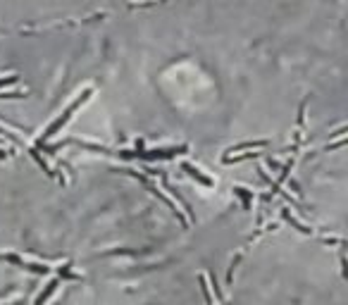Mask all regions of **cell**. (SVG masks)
<instances>
[{
  "mask_svg": "<svg viewBox=\"0 0 348 305\" xmlns=\"http://www.w3.org/2000/svg\"><path fill=\"white\" fill-rule=\"evenodd\" d=\"M91 96H93V88H84V91H81V93H79V96H76V98L72 100V103H69V105L65 108V112H62L60 117H55V120L50 122L48 127H45V131L41 134V139H36V141H38V143H43V146H45V143L50 141V139H53L55 134H60V129H62V127L67 124V122L72 120V115H74L76 110L81 108L84 103H88V98H91Z\"/></svg>",
  "mask_w": 348,
  "mask_h": 305,
  "instance_id": "6da1fadb",
  "label": "cell"
},
{
  "mask_svg": "<svg viewBox=\"0 0 348 305\" xmlns=\"http://www.w3.org/2000/svg\"><path fill=\"white\" fill-rule=\"evenodd\" d=\"M181 172H186V174L191 176V179H196L200 186H205V188H212L215 186V181L210 179V176L200 169V167H196V164H191V162H181Z\"/></svg>",
  "mask_w": 348,
  "mask_h": 305,
  "instance_id": "7a4b0ae2",
  "label": "cell"
},
{
  "mask_svg": "<svg viewBox=\"0 0 348 305\" xmlns=\"http://www.w3.org/2000/svg\"><path fill=\"white\" fill-rule=\"evenodd\" d=\"M160 176H163V186H165V191H167V193L172 196V203L176 200V203L181 205V210H184V217L188 219V222H191V219H193V210H191V205H188V203H186L184 198H181L179 193H176V188H174V186L170 184V181H167V176H165V174H160Z\"/></svg>",
  "mask_w": 348,
  "mask_h": 305,
  "instance_id": "3957f363",
  "label": "cell"
},
{
  "mask_svg": "<svg viewBox=\"0 0 348 305\" xmlns=\"http://www.w3.org/2000/svg\"><path fill=\"white\" fill-rule=\"evenodd\" d=\"M282 219H284V222H289V224H291L296 231H301V234H305V236H310V234H313V229L308 227V224H303V222L296 217L289 207H282Z\"/></svg>",
  "mask_w": 348,
  "mask_h": 305,
  "instance_id": "277c9868",
  "label": "cell"
},
{
  "mask_svg": "<svg viewBox=\"0 0 348 305\" xmlns=\"http://www.w3.org/2000/svg\"><path fill=\"white\" fill-rule=\"evenodd\" d=\"M57 289H60V279H57V277H53L50 282L45 284V289H43V291H41V294L36 296L33 305H45V303H48V301H50V298L55 296V291H57Z\"/></svg>",
  "mask_w": 348,
  "mask_h": 305,
  "instance_id": "5b68a950",
  "label": "cell"
},
{
  "mask_svg": "<svg viewBox=\"0 0 348 305\" xmlns=\"http://www.w3.org/2000/svg\"><path fill=\"white\" fill-rule=\"evenodd\" d=\"M231 191H234V196H236V198L241 200V207H243V210H250V207H253L255 193H253L250 188H246V186H234Z\"/></svg>",
  "mask_w": 348,
  "mask_h": 305,
  "instance_id": "8992f818",
  "label": "cell"
},
{
  "mask_svg": "<svg viewBox=\"0 0 348 305\" xmlns=\"http://www.w3.org/2000/svg\"><path fill=\"white\" fill-rule=\"evenodd\" d=\"M270 141L262 139V141H246V143H239V146H231L227 148V152H241V151H255V148H267Z\"/></svg>",
  "mask_w": 348,
  "mask_h": 305,
  "instance_id": "52a82bcc",
  "label": "cell"
},
{
  "mask_svg": "<svg viewBox=\"0 0 348 305\" xmlns=\"http://www.w3.org/2000/svg\"><path fill=\"white\" fill-rule=\"evenodd\" d=\"M26 151H29V155H31L33 160H36V164H38V167L43 169L45 174H48V176H55V169L50 167V164H48V160H45V157L41 155V152L36 151V148H26Z\"/></svg>",
  "mask_w": 348,
  "mask_h": 305,
  "instance_id": "ba28073f",
  "label": "cell"
},
{
  "mask_svg": "<svg viewBox=\"0 0 348 305\" xmlns=\"http://www.w3.org/2000/svg\"><path fill=\"white\" fill-rule=\"evenodd\" d=\"M205 279L210 282L207 286H210V289L215 291V298L219 301V305H224V303H227V301H224V294H222V289H219V284H217V277H215V274H205Z\"/></svg>",
  "mask_w": 348,
  "mask_h": 305,
  "instance_id": "9c48e42d",
  "label": "cell"
},
{
  "mask_svg": "<svg viewBox=\"0 0 348 305\" xmlns=\"http://www.w3.org/2000/svg\"><path fill=\"white\" fill-rule=\"evenodd\" d=\"M198 284H200V291H203V296H205V303L207 305H215V301H212V291H210V286H207L205 272L198 274Z\"/></svg>",
  "mask_w": 348,
  "mask_h": 305,
  "instance_id": "30bf717a",
  "label": "cell"
},
{
  "mask_svg": "<svg viewBox=\"0 0 348 305\" xmlns=\"http://www.w3.org/2000/svg\"><path fill=\"white\" fill-rule=\"evenodd\" d=\"M250 157H258V152H243V155H224L222 162L224 164H234V162H243V160H250Z\"/></svg>",
  "mask_w": 348,
  "mask_h": 305,
  "instance_id": "8fae6325",
  "label": "cell"
},
{
  "mask_svg": "<svg viewBox=\"0 0 348 305\" xmlns=\"http://www.w3.org/2000/svg\"><path fill=\"white\" fill-rule=\"evenodd\" d=\"M24 270H26V272H33V274H50V267H48V265H38V262H26Z\"/></svg>",
  "mask_w": 348,
  "mask_h": 305,
  "instance_id": "7c38bea8",
  "label": "cell"
},
{
  "mask_svg": "<svg viewBox=\"0 0 348 305\" xmlns=\"http://www.w3.org/2000/svg\"><path fill=\"white\" fill-rule=\"evenodd\" d=\"M0 260L12 262V265H17V267H22V270H24V265H26V260H24V258H19L17 253H2V255H0Z\"/></svg>",
  "mask_w": 348,
  "mask_h": 305,
  "instance_id": "4fadbf2b",
  "label": "cell"
},
{
  "mask_svg": "<svg viewBox=\"0 0 348 305\" xmlns=\"http://www.w3.org/2000/svg\"><path fill=\"white\" fill-rule=\"evenodd\" d=\"M69 267H72V265H62V270L57 272V279H60V282H62V279H72V282H74V279H79V277H76V274L72 272Z\"/></svg>",
  "mask_w": 348,
  "mask_h": 305,
  "instance_id": "5bb4252c",
  "label": "cell"
},
{
  "mask_svg": "<svg viewBox=\"0 0 348 305\" xmlns=\"http://www.w3.org/2000/svg\"><path fill=\"white\" fill-rule=\"evenodd\" d=\"M0 98H2V100H5V98H7V100H12V98H24V93H22V91H0Z\"/></svg>",
  "mask_w": 348,
  "mask_h": 305,
  "instance_id": "9a60e30c",
  "label": "cell"
},
{
  "mask_svg": "<svg viewBox=\"0 0 348 305\" xmlns=\"http://www.w3.org/2000/svg\"><path fill=\"white\" fill-rule=\"evenodd\" d=\"M12 84H17V74H12V76H5V79H0V88L12 86Z\"/></svg>",
  "mask_w": 348,
  "mask_h": 305,
  "instance_id": "2e32d148",
  "label": "cell"
},
{
  "mask_svg": "<svg viewBox=\"0 0 348 305\" xmlns=\"http://www.w3.org/2000/svg\"><path fill=\"white\" fill-rule=\"evenodd\" d=\"M265 164H267L272 172H277V174H279V169H282V164L277 162V160H272V157H267V160H265Z\"/></svg>",
  "mask_w": 348,
  "mask_h": 305,
  "instance_id": "e0dca14e",
  "label": "cell"
},
{
  "mask_svg": "<svg viewBox=\"0 0 348 305\" xmlns=\"http://www.w3.org/2000/svg\"><path fill=\"white\" fill-rule=\"evenodd\" d=\"M7 157H10V152H7V151H2V148H0V162H5Z\"/></svg>",
  "mask_w": 348,
  "mask_h": 305,
  "instance_id": "ac0fdd59",
  "label": "cell"
}]
</instances>
